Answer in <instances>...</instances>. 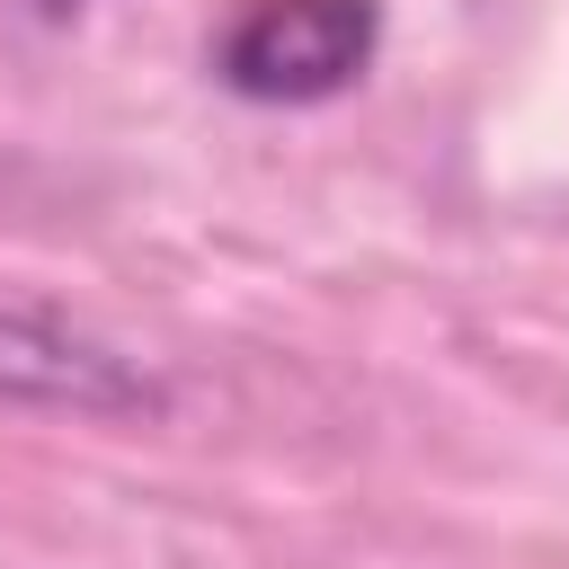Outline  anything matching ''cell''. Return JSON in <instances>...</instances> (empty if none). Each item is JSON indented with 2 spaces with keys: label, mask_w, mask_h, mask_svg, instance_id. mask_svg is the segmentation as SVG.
<instances>
[{
  "label": "cell",
  "mask_w": 569,
  "mask_h": 569,
  "mask_svg": "<svg viewBox=\"0 0 569 569\" xmlns=\"http://www.w3.org/2000/svg\"><path fill=\"white\" fill-rule=\"evenodd\" d=\"M382 0H249L213 36V80L249 107H320L365 80Z\"/></svg>",
  "instance_id": "6da1fadb"
},
{
  "label": "cell",
  "mask_w": 569,
  "mask_h": 569,
  "mask_svg": "<svg viewBox=\"0 0 569 569\" xmlns=\"http://www.w3.org/2000/svg\"><path fill=\"white\" fill-rule=\"evenodd\" d=\"M0 409H71V418H160L169 382L53 302H0Z\"/></svg>",
  "instance_id": "7a4b0ae2"
},
{
  "label": "cell",
  "mask_w": 569,
  "mask_h": 569,
  "mask_svg": "<svg viewBox=\"0 0 569 569\" xmlns=\"http://www.w3.org/2000/svg\"><path fill=\"white\" fill-rule=\"evenodd\" d=\"M36 9H53V18H62V9H80V0H36Z\"/></svg>",
  "instance_id": "3957f363"
}]
</instances>
